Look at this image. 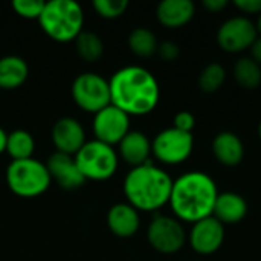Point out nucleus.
I'll return each instance as SVG.
<instances>
[{
    "mask_svg": "<svg viewBox=\"0 0 261 261\" xmlns=\"http://www.w3.org/2000/svg\"><path fill=\"white\" fill-rule=\"evenodd\" d=\"M109 84L112 104L128 116L148 115L159 102L158 80L145 67L125 66L113 73Z\"/></svg>",
    "mask_w": 261,
    "mask_h": 261,
    "instance_id": "obj_1",
    "label": "nucleus"
},
{
    "mask_svg": "<svg viewBox=\"0 0 261 261\" xmlns=\"http://www.w3.org/2000/svg\"><path fill=\"white\" fill-rule=\"evenodd\" d=\"M217 196L216 182L208 174L191 171L173 180L168 203L177 219L194 225L213 216Z\"/></svg>",
    "mask_w": 261,
    "mask_h": 261,
    "instance_id": "obj_2",
    "label": "nucleus"
},
{
    "mask_svg": "<svg viewBox=\"0 0 261 261\" xmlns=\"http://www.w3.org/2000/svg\"><path fill=\"white\" fill-rule=\"evenodd\" d=\"M173 188L171 177L150 161L135 167L124 179L127 203L138 211H158L170 202Z\"/></svg>",
    "mask_w": 261,
    "mask_h": 261,
    "instance_id": "obj_3",
    "label": "nucleus"
},
{
    "mask_svg": "<svg viewBox=\"0 0 261 261\" xmlns=\"http://www.w3.org/2000/svg\"><path fill=\"white\" fill-rule=\"evenodd\" d=\"M38 21L47 37L69 43L83 32L84 12L81 5L73 0H50L44 3Z\"/></svg>",
    "mask_w": 261,
    "mask_h": 261,
    "instance_id": "obj_4",
    "label": "nucleus"
},
{
    "mask_svg": "<svg viewBox=\"0 0 261 261\" xmlns=\"http://www.w3.org/2000/svg\"><path fill=\"white\" fill-rule=\"evenodd\" d=\"M50 182L52 179L46 164L34 158L11 161L6 168V185L18 197H38L47 191Z\"/></svg>",
    "mask_w": 261,
    "mask_h": 261,
    "instance_id": "obj_5",
    "label": "nucleus"
},
{
    "mask_svg": "<svg viewBox=\"0 0 261 261\" xmlns=\"http://www.w3.org/2000/svg\"><path fill=\"white\" fill-rule=\"evenodd\" d=\"M86 180H107L118 170V153L101 141H87L73 156Z\"/></svg>",
    "mask_w": 261,
    "mask_h": 261,
    "instance_id": "obj_6",
    "label": "nucleus"
},
{
    "mask_svg": "<svg viewBox=\"0 0 261 261\" xmlns=\"http://www.w3.org/2000/svg\"><path fill=\"white\" fill-rule=\"evenodd\" d=\"M72 98L75 104L89 113H98L112 104L109 81L95 72H83L72 83Z\"/></svg>",
    "mask_w": 261,
    "mask_h": 261,
    "instance_id": "obj_7",
    "label": "nucleus"
},
{
    "mask_svg": "<svg viewBox=\"0 0 261 261\" xmlns=\"http://www.w3.org/2000/svg\"><path fill=\"white\" fill-rule=\"evenodd\" d=\"M193 147L194 139L191 133H185L171 127L156 135L151 142V153L162 164L177 165L191 156Z\"/></svg>",
    "mask_w": 261,
    "mask_h": 261,
    "instance_id": "obj_8",
    "label": "nucleus"
},
{
    "mask_svg": "<svg viewBox=\"0 0 261 261\" xmlns=\"http://www.w3.org/2000/svg\"><path fill=\"white\" fill-rule=\"evenodd\" d=\"M150 246L161 254H176L185 245L187 236L182 225L167 216H156L147 229Z\"/></svg>",
    "mask_w": 261,
    "mask_h": 261,
    "instance_id": "obj_9",
    "label": "nucleus"
},
{
    "mask_svg": "<svg viewBox=\"0 0 261 261\" xmlns=\"http://www.w3.org/2000/svg\"><path fill=\"white\" fill-rule=\"evenodd\" d=\"M92 130L96 141L107 145H118L130 132V116L113 104L93 115Z\"/></svg>",
    "mask_w": 261,
    "mask_h": 261,
    "instance_id": "obj_10",
    "label": "nucleus"
},
{
    "mask_svg": "<svg viewBox=\"0 0 261 261\" xmlns=\"http://www.w3.org/2000/svg\"><path fill=\"white\" fill-rule=\"evenodd\" d=\"M257 38V28L246 17H232L226 20L217 31L219 46L229 54H237L251 49Z\"/></svg>",
    "mask_w": 261,
    "mask_h": 261,
    "instance_id": "obj_11",
    "label": "nucleus"
},
{
    "mask_svg": "<svg viewBox=\"0 0 261 261\" xmlns=\"http://www.w3.org/2000/svg\"><path fill=\"white\" fill-rule=\"evenodd\" d=\"M225 242V225L213 216L193 225L190 232V245L200 255L217 252Z\"/></svg>",
    "mask_w": 261,
    "mask_h": 261,
    "instance_id": "obj_12",
    "label": "nucleus"
},
{
    "mask_svg": "<svg viewBox=\"0 0 261 261\" xmlns=\"http://www.w3.org/2000/svg\"><path fill=\"white\" fill-rule=\"evenodd\" d=\"M52 142L58 153L75 156L87 142L84 127L72 116L60 118L52 127Z\"/></svg>",
    "mask_w": 261,
    "mask_h": 261,
    "instance_id": "obj_13",
    "label": "nucleus"
},
{
    "mask_svg": "<svg viewBox=\"0 0 261 261\" xmlns=\"http://www.w3.org/2000/svg\"><path fill=\"white\" fill-rule=\"evenodd\" d=\"M46 167L50 179L55 180L64 190H76L86 182L73 156L55 151L47 159Z\"/></svg>",
    "mask_w": 261,
    "mask_h": 261,
    "instance_id": "obj_14",
    "label": "nucleus"
},
{
    "mask_svg": "<svg viewBox=\"0 0 261 261\" xmlns=\"http://www.w3.org/2000/svg\"><path fill=\"white\" fill-rule=\"evenodd\" d=\"M139 213L130 203H116L107 213V226L116 237H133L139 229Z\"/></svg>",
    "mask_w": 261,
    "mask_h": 261,
    "instance_id": "obj_15",
    "label": "nucleus"
},
{
    "mask_svg": "<svg viewBox=\"0 0 261 261\" xmlns=\"http://www.w3.org/2000/svg\"><path fill=\"white\" fill-rule=\"evenodd\" d=\"M196 12V6L191 0H164L158 5L156 17L165 28L176 29L188 24Z\"/></svg>",
    "mask_w": 261,
    "mask_h": 261,
    "instance_id": "obj_16",
    "label": "nucleus"
},
{
    "mask_svg": "<svg viewBox=\"0 0 261 261\" xmlns=\"http://www.w3.org/2000/svg\"><path fill=\"white\" fill-rule=\"evenodd\" d=\"M118 150L119 156L135 168L148 162L151 154V142L142 132L130 130L118 144Z\"/></svg>",
    "mask_w": 261,
    "mask_h": 261,
    "instance_id": "obj_17",
    "label": "nucleus"
},
{
    "mask_svg": "<svg viewBox=\"0 0 261 261\" xmlns=\"http://www.w3.org/2000/svg\"><path fill=\"white\" fill-rule=\"evenodd\" d=\"M248 214L246 200L237 193H222L217 196L213 217L222 225H236Z\"/></svg>",
    "mask_w": 261,
    "mask_h": 261,
    "instance_id": "obj_18",
    "label": "nucleus"
},
{
    "mask_svg": "<svg viewBox=\"0 0 261 261\" xmlns=\"http://www.w3.org/2000/svg\"><path fill=\"white\" fill-rule=\"evenodd\" d=\"M213 153L222 165L236 167L243 161L245 147L236 133L222 132L213 141Z\"/></svg>",
    "mask_w": 261,
    "mask_h": 261,
    "instance_id": "obj_19",
    "label": "nucleus"
},
{
    "mask_svg": "<svg viewBox=\"0 0 261 261\" xmlns=\"http://www.w3.org/2000/svg\"><path fill=\"white\" fill-rule=\"evenodd\" d=\"M29 75L28 63L17 55L0 58V89L12 90L20 87Z\"/></svg>",
    "mask_w": 261,
    "mask_h": 261,
    "instance_id": "obj_20",
    "label": "nucleus"
},
{
    "mask_svg": "<svg viewBox=\"0 0 261 261\" xmlns=\"http://www.w3.org/2000/svg\"><path fill=\"white\" fill-rule=\"evenodd\" d=\"M35 150L34 136L23 128H17L8 133L6 141V153L12 158V161H23L32 158Z\"/></svg>",
    "mask_w": 261,
    "mask_h": 261,
    "instance_id": "obj_21",
    "label": "nucleus"
},
{
    "mask_svg": "<svg viewBox=\"0 0 261 261\" xmlns=\"http://www.w3.org/2000/svg\"><path fill=\"white\" fill-rule=\"evenodd\" d=\"M158 38L147 28H136L128 35V47L130 50L142 58L151 57L158 52Z\"/></svg>",
    "mask_w": 261,
    "mask_h": 261,
    "instance_id": "obj_22",
    "label": "nucleus"
},
{
    "mask_svg": "<svg viewBox=\"0 0 261 261\" xmlns=\"http://www.w3.org/2000/svg\"><path fill=\"white\" fill-rule=\"evenodd\" d=\"M234 78L243 87L254 90L261 84V66H258L252 58H240L234 64Z\"/></svg>",
    "mask_w": 261,
    "mask_h": 261,
    "instance_id": "obj_23",
    "label": "nucleus"
},
{
    "mask_svg": "<svg viewBox=\"0 0 261 261\" xmlns=\"http://www.w3.org/2000/svg\"><path fill=\"white\" fill-rule=\"evenodd\" d=\"M75 44L78 55L89 63L99 60L104 54V43L101 37L93 31H83L75 38Z\"/></svg>",
    "mask_w": 261,
    "mask_h": 261,
    "instance_id": "obj_24",
    "label": "nucleus"
},
{
    "mask_svg": "<svg viewBox=\"0 0 261 261\" xmlns=\"http://www.w3.org/2000/svg\"><path fill=\"white\" fill-rule=\"evenodd\" d=\"M226 80V70L219 63L208 64L199 75V87L206 93L217 92Z\"/></svg>",
    "mask_w": 261,
    "mask_h": 261,
    "instance_id": "obj_25",
    "label": "nucleus"
},
{
    "mask_svg": "<svg viewBox=\"0 0 261 261\" xmlns=\"http://www.w3.org/2000/svg\"><path fill=\"white\" fill-rule=\"evenodd\" d=\"M93 9L104 18L121 17L128 8L127 0H93Z\"/></svg>",
    "mask_w": 261,
    "mask_h": 261,
    "instance_id": "obj_26",
    "label": "nucleus"
},
{
    "mask_svg": "<svg viewBox=\"0 0 261 261\" xmlns=\"http://www.w3.org/2000/svg\"><path fill=\"white\" fill-rule=\"evenodd\" d=\"M44 3L43 0H12L11 6L12 9L23 18H40L41 12H43V8H44Z\"/></svg>",
    "mask_w": 261,
    "mask_h": 261,
    "instance_id": "obj_27",
    "label": "nucleus"
},
{
    "mask_svg": "<svg viewBox=\"0 0 261 261\" xmlns=\"http://www.w3.org/2000/svg\"><path fill=\"white\" fill-rule=\"evenodd\" d=\"M174 128L180 130V132H185V133H191L194 125H196V119L194 116L190 113V112H179L176 116H174Z\"/></svg>",
    "mask_w": 261,
    "mask_h": 261,
    "instance_id": "obj_28",
    "label": "nucleus"
},
{
    "mask_svg": "<svg viewBox=\"0 0 261 261\" xmlns=\"http://www.w3.org/2000/svg\"><path fill=\"white\" fill-rule=\"evenodd\" d=\"M158 54L162 60L165 61H174L179 54H180V49L176 43L173 41H164L158 46Z\"/></svg>",
    "mask_w": 261,
    "mask_h": 261,
    "instance_id": "obj_29",
    "label": "nucleus"
},
{
    "mask_svg": "<svg viewBox=\"0 0 261 261\" xmlns=\"http://www.w3.org/2000/svg\"><path fill=\"white\" fill-rule=\"evenodd\" d=\"M234 6L245 14H261V0H236Z\"/></svg>",
    "mask_w": 261,
    "mask_h": 261,
    "instance_id": "obj_30",
    "label": "nucleus"
},
{
    "mask_svg": "<svg viewBox=\"0 0 261 261\" xmlns=\"http://www.w3.org/2000/svg\"><path fill=\"white\" fill-rule=\"evenodd\" d=\"M203 6L210 12H220L228 6V2L226 0H203Z\"/></svg>",
    "mask_w": 261,
    "mask_h": 261,
    "instance_id": "obj_31",
    "label": "nucleus"
},
{
    "mask_svg": "<svg viewBox=\"0 0 261 261\" xmlns=\"http://www.w3.org/2000/svg\"><path fill=\"white\" fill-rule=\"evenodd\" d=\"M251 52H252V60L261 66V37H258L255 41H254V44L251 46Z\"/></svg>",
    "mask_w": 261,
    "mask_h": 261,
    "instance_id": "obj_32",
    "label": "nucleus"
},
{
    "mask_svg": "<svg viewBox=\"0 0 261 261\" xmlns=\"http://www.w3.org/2000/svg\"><path fill=\"white\" fill-rule=\"evenodd\" d=\"M6 141H8V133L0 127V154L6 151Z\"/></svg>",
    "mask_w": 261,
    "mask_h": 261,
    "instance_id": "obj_33",
    "label": "nucleus"
},
{
    "mask_svg": "<svg viewBox=\"0 0 261 261\" xmlns=\"http://www.w3.org/2000/svg\"><path fill=\"white\" fill-rule=\"evenodd\" d=\"M255 28H257V32L261 35V14L258 15V21H257V24H255Z\"/></svg>",
    "mask_w": 261,
    "mask_h": 261,
    "instance_id": "obj_34",
    "label": "nucleus"
},
{
    "mask_svg": "<svg viewBox=\"0 0 261 261\" xmlns=\"http://www.w3.org/2000/svg\"><path fill=\"white\" fill-rule=\"evenodd\" d=\"M258 136H260V139H261V122H260V125H258Z\"/></svg>",
    "mask_w": 261,
    "mask_h": 261,
    "instance_id": "obj_35",
    "label": "nucleus"
}]
</instances>
